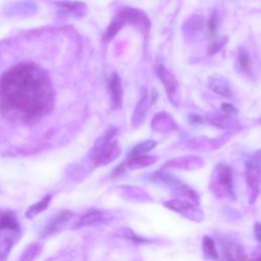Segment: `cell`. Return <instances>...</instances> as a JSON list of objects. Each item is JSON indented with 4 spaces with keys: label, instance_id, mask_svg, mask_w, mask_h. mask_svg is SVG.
<instances>
[{
    "label": "cell",
    "instance_id": "1",
    "mask_svg": "<svg viewBox=\"0 0 261 261\" xmlns=\"http://www.w3.org/2000/svg\"><path fill=\"white\" fill-rule=\"evenodd\" d=\"M3 108L36 120L54 105V91L49 76L40 67L23 63L9 69L0 82Z\"/></svg>",
    "mask_w": 261,
    "mask_h": 261
},
{
    "label": "cell",
    "instance_id": "2",
    "mask_svg": "<svg viewBox=\"0 0 261 261\" xmlns=\"http://www.w3.org/2000/svg\"><path fill=\"white\" fill-rule=\"evenodd\" d=\"M115 137L116 128H110L95 143L91 152L95 165L108 164L119 155L120 149L117 146Z\"/></svg>",
    "mask_w": 261,
    "mask_h": 261
},
{
    "label": "cell",
    "instance_id": "3",
    "mask_svg": "<svg viewBox=\"0 0 261 261\" xmlns=\"http://www.w3.org/2000/svg\"><path fill=\"white\" fill-rule=\"evenodd\" d=\"M119 13L122 15L125 22H132L133 24L144 30L145 32L149 30L150 21L145 12L134 8H124Z\"/></svg>",
    "mask_w": 261,
    "mask_h": 261
},
{
    "label": "cell",
    "instance_id": "4",
    "mask_svg": "<svg viewBox=\"0 0 261 261\" xmlns=\"http://www.w3.org/2000/svg\"><path fill=\"white\" fill-rule=\"evenodd\" d=\"M108 89L111 97V108L119 109L122 104V88L121 82L116 72H113L108 77Z\"/></svg>",
    "mask_w": 261,
    "mask_h": 261
},
{
    "label": "cell",
    "instance_id": "5",
    "mask_svg": "<svg viewBox=\"0 0 261 261\" xmlns=\"http://www.w3.org/2000/svg\"><path fill=\"white\" fill-rule=\"evenodd\" d=\"M71 217H72V213L68 210H64L53 215L45 224L42 231V236L46 237L55 232L64 222L68 221Z\"/></svg>",
    "mask_w": 261,
    "mask_h": 261
},
{
    "label": "cell",
    "instance_id": "6",
    "mask_svg": "<svg viewBox=\"0 0 261 261\" xmlns=\"http://www.w3.org/2000/svg\"><path fill=\"white\" fill-rule=\"evenodd\" d=\"M156 72H157L161 83L163 84L164 89L171 101L172 97L175 94L176 88H177V81H176L175 76L170 71H168L163 65H159L156 69Z\"/></svg>",
    "mask_w": 261,
    "mask_h": 261
},
{
    "label": "cell",
    "instance_id": "7",
    "mask_svg": "<svg viewBox=\"0 0 261 261\" xmlns=\"http://www.w3.org/2000/svg\"><path fill=\"white\" fill-rule=\"evenodd\" d=\"M149 94L147 92H145L141 99L138 101L137 103V106L135 108V111H134V114L132 116V125L134 127H137V126H140L145 118H146V115L148 113V108H149Z\"/></svg>",
    "mask_w": 261,
    "mask_h": 261
},
{
    "label": "cell",
    "instance_id": "8",
    "mask_svg": "<svg viewBox=\"0 0 261 261\" xmlns=\"http://www.w3.org/2000/svg\"><path fill=\"white\" fill-rule=\"evenodd\" d=\"M247 180L253 190L258 191L260 180V160L259 152L247 164Z\"/></svg>",
    "mask_w": 261,
    "mask_h": 261
},
{
    "label": "cell",
    "instance_id": "9",
    "mask_svg": "<svg viewBox=\"0 0 261 261\" xmlns=\"http://www.w3.org/2000/svg\"><path fill=\"white\" fill-rule=\"evenodd\" d=\"M37 11V7L34 3L28 1H21L8 5L4 9V13L7 16H16V15H30Z\"/></svg>",
    "mask_w": 261,
    "mask_h": 261
},
{
    "label": "cell",
    "instance_id": "10",
    "mask_svg": "<svg viewBox=\"0 0 261 261\" xmlns=\"http://www.w3.org/2000/svg\"><path fill=\"white\" fill-rule=\"evenodd\" d=\"M216 178L218 185H221L224 192H226L227 194H230L232 192V177L230 168L228 166H218L216 170Z\"/></svg>",
    "mask_w": 261,
    "mask_h": 261
},
{
    "label": "cell",
    "instance_id": "11",
    "mask_svg": "<svg viewBox=\"0 0 261 261\" xmlns=\"http://www.w3.org/2000/svg\"><path fill=\"white\" fill-rule=\"evenodd\" d=\"M19 222L12 212H3L0 214V230H11L14 232L19 231Z\"/></svg>",
    "mask_w": 261,
    "mask_h": 261
},
{
    "label": "cell",
    "instance_id": "12",
    "mask_svg": "<svg viewBox=\"0 0 261 261\" xmlns=\"http://www.w3.org/2000/svg\"><path fill=\"white\" fill-rule=\"evenodd\" d=\"M208 86L214 93L218 95H221L226 98L231 97V91L227 82L221 77H210L208 80Z\"/></svg>",
    "mask_w": 261,
    "mask_h": 261
},
{
    "label": "cell",
    "instance_id": "13",
    "mask_svg": "<svg viewBox=\"0 0 261 261\" xmlns=\"http://www.w3.org/2000/svg\"><path fill=\"white\" fill-rule=\"evenodd\" d=\"M125 20L122 17V15L118 12L117 15L113 18V20L110 22V24L108 25V28L106 29L104 35H103V40L106 42H109L111 39H113V37H115L117 35V33L124 27L125 24Z\"/></svg>",
    "mask_w": 261,
    "mask_h": 261
},
{
    "label": "cell",
    "instance_id": "14",
    "mask_svg": "<svg viewBox=\"0 0 261 261\" xmlns=\"http://www.w3.org/2000/svg\"><path fill=\"white\" fill-rule=\"evenodd\" d=\"M50 201H51V195L48 194L42 200H40L39 202L33 204L32 206H30L28 208V210L25 212V217L29 218V219L34 218L36 215H38L39 213H41L42 211H44L48 207Z\"/></svg>",
    "mask_w": 261,
    "mask_h": 261
},
{
    "label": "cell",
    "instance_id": "15",
    "mask_svg": "<svg viewBox=\"0 0 261 261\" xmlns=\"http://www.w3.org/2000/svg\"><path fill=\"white\" fill-rule=\"evenodd\" d=\"M156 142L153 140H148V141H144L139 143L138 145H136L129 152L128 156L129 157H134V156H140V155H145L146 153H148L150 150H152L155 146H156Z\"/></svg>",
    "mask_w": 261,
    "mask_h": 261
},
{
    "label": "cell",
    "instance_id": "16",
    "mask_svg": "<svg viewBox=\"0 0 261 261\" xmlns=\"http://www.w3.org/2000/svg\"><path fill=\"white\" fill-rule=\"evenodd\" d=\"M166 125L167 129H172V125L174 124L173 123V120H172V117H170L168 114L166 113H158L156 116H154L153 118V121H152V126L154 129L158 130L159 127L162 128V125ZM161 130V129H160Z\"/></svg>",
    "mask_w": 261,
    "mask_h": 261
},
{
    "label": "cell",
    "instance_id": "17",
    "mask_svg": "<svg viewBox=\"0 0 261 261\" xmlns=\"http://www.w3.org/2000/svg\"><path fill=\"white\" fill-rule=\"evenodd\" d=\"M41 245L38 243H34L31 244L30 246H28L24 251L22 252L21 256L19 257L18 261H33L41 252Z\"/></svg>",
    "mask_w": 261,
    "mask_h": 261
},
{
    "label": "cell",
    "instance_id": "18",
    "mask_svg": "<svg viewBox=\"0 0 261 261\" xmlns=\"http://www.w3.org/2000/svg\"><path fill=\"white\" fill-rule=\"evenodd\" d=\"M157 160L156 157H150L147 155H140V156H134V157H129L128 161H127V165L128 166H146V165H150L152 163H154Z\"/></svg>",
    "mask_w": 261,
    "mask_h": 261
},
{
    "label": "cell",
    "instance_id": "19",
    "mask_svg": "<svg viewBox=\"0 0 261 261\" xmlns=\"http://www.w3.org/2000/svg\"><path fill=\"white\" fill-rule=\"evenodd\" d=\"M102 219V212L100 211H89L84 216L80 219L77 226H84V225H89L98 222L99 220Z\"/></svg>",
    "mask_w": 261,
    "mask_h": 261
},
{
    "label": "cell",
    "instance_id": "20",
    "mask_svg": "<svg viewBox=\"0 0 261 261\" xmlns=\"http://www.w3.org/2000/svg\"><path fill=\"white\" fill-rule=\"evenodd\" d=\"M239 63L245 73H249L252 69V59L246 49H240L239 51Z\"/></svg>",
    "mask_w": 261,
    "mask_h": 261
},
{
    "label": "cell",
    "instance_id": "21",
    "mask_svg": "<svg viewBox=\"0 0 261 261\" xmlns=\"http://www.w3.org/2000/svg\"><path fill=\"white\" fill-rule=\"evenodd\" d=\"M203 250L206 253V255H208L210 258H212V259H217L218 258V253H217V250L215 248L214 242L208 236H205L203 238Z\"/></svg>",
    "mask_w": 261,
    "mask_h": 261
},
{
    "label": "cell",
    "instance_id": "22",
    "mask_svg": "<svg viewBox=\"0 0 261 261\" xmlns=\"http://www.w3.org/2000/svg\"><path fill=\"white\" fill-rule=\"evenodd\" d=\"M166 207L170 208L171 210H174L176 212H181L185 210H188L192 207V205L188 202H184V201H179V200H172L170 202H167L165 204Z\"/></svg>",
    "mask_w": 261,
    "mask_h": 261
},
{
    "label": "cell",
    "instance_id": "23",
    "mask_svg": "<svg viewBox=\"0 0 261 261\" xmlns=\"http://www.w3.org/2000/svg\"><path fill=\"white\" fill-rule=\"evenodd\" d=\"M207 31L211 38L215 37L217 33V15L215 12H213L207 20Z\"/></svg>",
    "mask_w": 261,
    "mask_h": 261
},
{
    "label": "cell",
    "instance_id": "24",
    "mask_svg": "<svg viewBox=\"0 0 261 261\" xmlns=\"http://www.w3.org/2000/svg\"><path fill=\"white\" fill-rule=\"evenodd\" d=\"M227 39L226 38H223L222 40H219V41H215L213 43H211V45L209 46V50H208V53L211 55V54H215L225 43H226Z\"/></svg>",
    "mask_w": 261,
    "mask_h": 261
},
{
    "label": "cell",
    "instance_id": "25",
    "mask_svg": "<svg viewBox=\"0 0 261 261\" xmlns=\"http://www.w3.org/2000/svg\"><path fill=\"white\" fill-rule=\"evenodd\" d=\"M221 110H222L226 115H228V116L238 114V109H237L233 105H231L230 103H223V104L221 105Z\"/></svg>",
    "mask_w": 261,
    "mask_h": 261
},
{
    "label": "cell",
    "instance_id": "26",
    "mask_svg": "<svg viewBox=\"0 0 261 261\" xmlns=\"http://www.w3.org/2000/svg\"><path fill=\"white\" fill-rule=\"evenodd\" d=\"M259 230H260V225H259V223H256V225H255V232H256V238H257L258 241H260V232H259Z\"/></svg>",
    "mask_w": 261,
    "mask_h": 261
}]
</instances>
